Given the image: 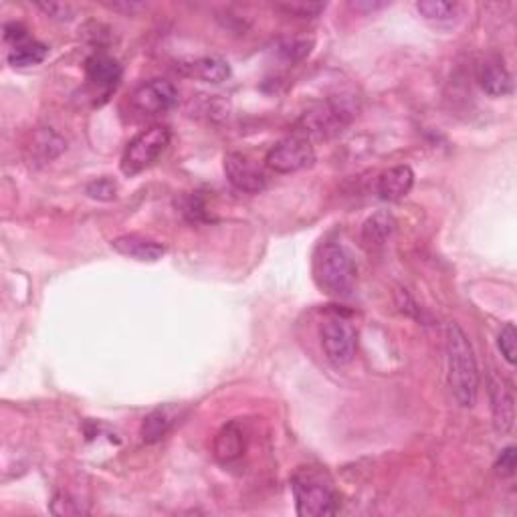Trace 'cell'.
Here are the masks:
<instances>
[{
    "label": "cell",
    "instance_id": "6da1fadb",
    "mask_svg": "<svg viewBox=\"0 0 517 517\" xmlns=\"http://www.w3.org/2000/svg\"><path fill=\"white\" fill-rule=\"evenodd\" d=\"M446 376L455 400L463 408H473L479 397V368L465 331L457 323L446 328Z\"/></svg>",
    "mask_w": 517,
    "mask_h": 517
},
{
    "label": "cell",
    "instance_id": "7a4b0ae2",
    "mask_svg": "<svg viewBox=\"0 0 517 517\" xmlns=\"http://www.w3.org/2000/svg\"><path fill=\"white\" fill-rule=\"evenodd\" d=\"M297 515L326 517L336 515L340 510V497L326 471L305 467L295 473L292 481Z\"/></svg>",
    "mask_w": 517,
    "mask_h": 517
},
{
    "label": "cell",
    "instance_id": "3957f363",
    "mask_svg": "<svg viewBox=\"0 0 517 517\" xmlns=\"http://www.w3.org/2000/svg\"><path fill=\"white\" fill-rule=\"evenodd\" d=\"M358 103L352 95H341V98H331L321 103H315L313 108L303 113L297 121V131L303 138H318L328 139L334 138L352 124L356 118Z\"/></svg>",
    "mask_w": 517,
    "mask_h": 517
},
{
    "label": "cell",
    "instance_id": "277c9868",
    "mask_svg": "<svg viewBox=\"0 0 517 517\" xmlns=\"http://www.w3.org/2000/svg\"><path fill=\"white\" fill-rule=\"evenodd\" d=\"M315 282L334 297L352 295L356 285V267L349 253L336 243H328L315 257Z\"/></svg>",
    "mask_w": 517,
    "mask_h": 517
},
{
    "label": "cell",
    "instance_id": "5b68a950",
    "mask_svg": "<svg viewBox=\"0 0 517 517\" xmlns=\"http://www.w3.org/2000/svg\"><path fill=\"white\" fill-rule=\"evenodd\" d=\"M170 138L172 134L166 126H152L139 131L126 146L124 156H121V172L126 177H136V174L150 168L166 150V146L170 144Z\"/></svg>",
    "mask_w": 517,
    "mask_h": 517
},
{
    "label": "cell",
    "instance_id": "8992f818",
    "mask_svg": "<svg viewBox=\"0 0 517 517\" xmlns=\"http://www.w3.org/2000/svg\"><path fill=\"white\" fill-rule=\"evenodd\" d=\"M321 348L328 360L341 368L352 364L358 348L356 328L341 315H331L320 328Z\"/></svg>",
    "mask_w": 517,
    "mask_h": 517
},
{
    "label": "cell",
    "instance_id": "52a82bcc",
    "mask_svg": "<svg viewBox=\"0 0 517 517\" xmlns=\"http://www.w3.org/2000/svg\"><path fill=\"white\" fill-rule=\"evenodd\" d=\"M315 162V150L308 138L289 136L277 142L265 156L269 170L277 174H293L305 168H311Z\"/></svg>",
    "mask_w": 517,
    "mask_h": 517
},
{
    "label": "cell",
    "instance_id": "ba28073f",
    "mask_svg": "<svg viewBox=\"0 0 517 517\" xmlns=\"http://www.w3.org/2000/svg\"><path fill=\"white\" fill-rule=\"evenodd\" d=\"M129 103L142 116H162L178 105V90L166 79H152L131 93Z\"/></svg>",
    "mask_w": 517,
    "mask_h": 517
},
{
    "label": "cell",
    "instance_id": "9c48e42d",
    "mask_svg": "<svg viewBox=\"0 0 517 517\" xmlns=\"http://www.w3.org/2000/svg\"><path fill=\"white\" fill-rule=\"evenodd\" d=\"M225 177L236 190L247 195H259L267 188V174L261 166L241 152H231L225 156Z\"/></svg>",
    "mask_w": 517,
    "mask_h": 517
},
{
    "label": "cell",
    "instance_id": "30bf717a",
    "mask_svg": "<svg viewBox=\"0 0 517 517\" xmlns=\"http://www.w3.org/2000/svg\"><path fill=\"white\" fill-rule=\"evenodd\" d=\"M85 75L91 85L98 87L103 93H110L120 85L124 72H121V65L113 57L95 53V55L85 61Z\"/></svg>",
    "mask_w": 517,
    "mask_h": 517
},
{
    "label": "cell",
    "instance_id": "8fae6325",
    "mask_svg": "<svg viewBox=\"0 0 517 517\" xmlns=\"http://www.w3.org/2000/svg\"><path fill=\"white\" fill-rule=\"evenodd\" d=\"M415 187V172L410 166H392V168L384 170L378 177L376 184V192L387 203H397V200L405 198Z\"/></svg>",
    "mask_w": 517,
    "mask_h": 517
},
{
    "label": "cell",
    "instance_id": "7c38bea8",
    "mask_svg": "<svg viewBox=\"0 0 517 517\" xmlns=\"http://www.w3.org/2000/svg\"><path fill=\"white\" fill-rule=\"evenodd\" d=\"M111 247L116 249L120 255L142 261V263H156L166 255V247L162 243L146 239L139 235H124L111 241Z\"/></svg>",
    "mask_w": 517,
    "mask_h": 517
},
{
    "label": "cell",
    "instance_id": "4fadbf2b",
    "mask_svg": "<svg viewBox=\"0 0 517 517\" xmlns=\"http://www.w3.org/2000/svg\"><path fill=\"white\" fill-rule=\"evenodd\" d=\"M481 90L492 98H505L513 91V79L499 59H485L477 69Z\"/></svg>",
    "mask_w": 517,
    "mask_h": 517
},
{
    "label": "cell",
    "instance_id": "5bb4252c",
    "mask_svg": "<svg viewBox=\"0 0 517 517\" xmlns=\"http://www.w3.org/2000/svg\"><path fill=\"white\" fill-rule=\"evenodd\" d=\"M244 449H247V436H244L243 426L233 420L226 426L221 428V433L216 435L215 439V457L229 465V463H235L236 459L243 457Z\"/></svg>",
    "mask_w": 517,
    "mask_h": 517
},
{
    "label": "cell",
    "instance_id": "9a60e30c",
    "mask_svg": "<svg viewBox=\"0 0 517 517\" xmlns=\"http://www.w3.org/2000/svg\"><path fill=\"white\" fill-rule=\"evenodd\" d=\"M489 394H492L495 428L499 433H510L515 420V398L512 390L505 387L503 380H492L489 382Z\"/></svg>",
    "mask_w": 517,
    "mask_h": 517
},
{
    "label": "cell",
    "instance_id": "2e32d148",
    "mask_svg": "<svg viewBox=\"0 0 517 517\" xmlns=\"http://www.w3.org/2000/svg\"><path fill=\"white\" fill-rule=\"evenodd\" d=\"M178 418V408L172 405L158 407L154 408L150 415L142 420V426H139V435H142V441L152 445L162 441L166 435H168L170 428L174 426Z\"/></svg>",
    "mask_w": 517,
    "mask_h": 517
},
{
    "label": "cell",
    "instance_id": "e0dca14e",
    "mask_svg": "<svg viewBox=\"0 0 517 517\" xmlns=\"http://www.w3.org/2000/svg\"><path fill=\"white\" fill-rule=\"evenodd\" d=\"M182 72L188 77L200 79V81L223 83L231 77V65L226 63L223 57L208 55V57H198L195 61H190L188 65H182Z\"/></svg>",
    "mask_w": 517,
    "mask_h": 517
},
{
    "label": "cell",
    "instance_id": "ac0fdd59",
    "mask_svg": "<svg viewBox=\"0 0 517 517\" xmlns=\"http://www.w3.org/2000/svg\"><path fill=\"white\" fill-rule=\"evenodd\" d=\"M397 223L388 213H376L372 215L362 226V243L368 249H380L388 243Z\"/></svg>",
    "mask_w": 517,
    "mask_h": 517
},
{
    "label": "cell",
    "instance_id": "d6986e66",
    "mask_svg": "<svg viewBox=\"0 0 517 517\" xmlns=\"http://www.w3.org/2000/svg\"><path fill=\"white\" fill-rule=\"evenodd\" d=\"M47 55H49V47L45 43L26 39L23 43H16V45H13V49L8 51V63L19 69L33 67L43 63Z\"/></svg>",
    "mask_w": 517,
    "mask_h": 517
},
{
    "label": "cell",
    "instance_id": "ffe728a7",
    "mask_svg": "<svg viewBox=\"0 0 517 517\" xmlns=\"http://www.w3.org/2000/svg\"><path fill=\"white\" fill-rule=\"evenodd\" d=\"M33 150H34V154H39L43 162H47V160H53V158H57L61 152L65 150V142L55 134V131L41 129V131H37V136H34Z\"/></svg>",
    "mask_w": 517,
    "mask_h": 517
},
{
    "label": "cell",
    "instance_id": "44dd1931",
    "mask_svg": "<svg viewBox=\"0 0 517 517\" xmlns=\"http://www.w3.org/2000/svg\"><path fill=\"white\" fill-rule=\"evenodd\" d=\"M416 11L426 21H449L459 11L457 3H445V0H420Z\"/></svg>",
    "mask_w": 517,
    "mask_h": 517
},
{
    "label": "cell",
    "instance_id": "7402d4cb",
    "mask_svg": "<svg viewBox=\"0 0 517 517\" xmlns=\"http://www.w3.org/2000/svg\"><path fill=\"white\" fill-rule=\"evenodd\" d=\"M497 346L499 352L505 358L507 364H515V354H517V331L513 323H505L497 336Z\"/></svg>",
    "mask_w": 517,
    "mask_h": 517
},
{
    "label": "cell",
    "instance_id": "603a6c76",
    "mask_svg": "<svg viewBox=\"0 0 517 517\" xmlns=\"http://www.w3.org/2000/svg\"><path fill=\"white\" fill-rule=\"evenodd\" d=\"M311 45L313 41L308 39H287L279 45V53H282V57H285L287 61H300L305 55H310Z\"/></svg>",
    "mask_w": 517,
    "mask_h": 517
},
{
    "label": "cell",
    "instance_id": "cb8c5ba5",
    "mask_svg": "<svg viewBox=\"0 0 517 517\" xmlns=\"http://www.w3.org/2000/svg\"><path fill=\"white\" fill-rule=\"evenodd\" d=\"M85 190H87V195L95 200H113L116 198L118 187H116V182L110 178H98L87 184Z\"/></svg>",
    "mask_w": 517,
    "mask_h": 517
},
{
    "label": "cell",
    "instance_id": "d4e9b609",
    "mask_svg": "<svg viewBox=\"0 0 517 517\" xmlns=\"http://www.w3.org/2000/svg\"><path fill=\"white\" fill-rule=\"evenodd\" d=\"M37 6L47 16H51V19H55L59 23H69V21H73V16H75V8L67 3H37Z\"/></svg>",
    "mask_w": 517,
    "mask_h": 517
},
{
    "label": "cell",
    "instance_id": "484cf974",
    "mask_svg": "<svg viewBox=\"0 0 517 517\" xmlns=\"http://www.w3.org/2000/svg\"><path fill=\"white\" fill-rule=\"evenodd\" d=\"M180 208H182V215L188 218V221L196 223V221H203L205 218V203L200 200L196 195L192 196H182L180 198Z\"/></svg>",
    "mask_w": 517,
    "mask_h": 517
},
{
    "label": "cell",
    "instance_id": "4316f807",
    "mask_svg": "<svg viewBox=\"0 0 517 517\" xmlns=\"http://www.w3.org/2000/svg\"><path fill=\"white\" fill-rule=\"evenodd\" d=\"M517 467V459H515V446L510 445L499 453V457L495 461V469L502 477H512Z\"/></svg>",
    "mask_w": 517,
    "mask_h": 517
},
{
    "label": "cell",
    "instance_id": "83f0119b",
    "mask_svg": "<svg viewBox=\"0 0 517 517\" xmlns=\"http://www.w3.org/2000/svg\"><path fill=\"white\" fill-rule=\"evenodd\" d=\"M287 13L302 16V19H313V16H318L320 13L326 11V5H311V3H292V5H285L283 6Z\"/></svg>",
    "mask_w": 517,
    "mask_h": 517
},
{
    "label": "cell",
    "instance_id": "f1b7e54d",
    "mask_svg": "<svg viewBox=\"0 0 517 517\" xmlns=\"http://www.w3.org/2000/svg\"><path fill=\"white\" fill-rule=\"evenodd\" d=\"M5 41L13 43V45L26 41V29L21 23H6L5 24Z\"/></svg>",
    "mask_w": 517,
    "mask_h": 517
},
{
    "label": "cell",
    "instance_id": "f546056e",
    "mask_svg": "<svg viewBox=\"0 0 517 517\" xmlns=\"http://www.w3.org/2000/svg\"><path fill=\"white\" fill-rule=\"evenodd\" d=\"M110 8H113V11H121V8H126L128 13H134V11H142L144 5H138V3H129V5H120V3H113V5H108Z\"/></svg>",
    "mask_w": 517,
    "mask_h": 517
}]
</instances>
